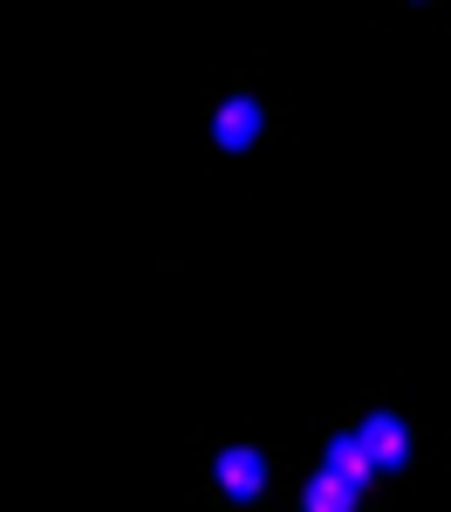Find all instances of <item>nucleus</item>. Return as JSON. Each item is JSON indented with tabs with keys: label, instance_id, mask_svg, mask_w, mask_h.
Listing matches in <instances>:
<instances>
[{
	"label": "nucleus",
	"instance_id": "1",
	"mask_svg": "<svg viewBox=\"0 0 451 512\" xmlns=\"http://www.w3.org/2000/svg\"><path fill=\"white\" fill-rule=\"evenodd\" d=\"M260 130H267V110H260L253 96H226V103L212 110V144H219V151H253Z\"/></svg>",
	"mask_w": 451,
	"mask_h": 512
},
{
	"label": "nucleus",
	"instance_id": "2",
	"mask_svg": "<svg viewBox=\"0 0 451 512\" xmlns=\"http://www.w3.org/2000/svg\"><path fill=\"white\" fill-rule=\"evenodd\" d=\"M212 478H219L226 499H260V492H267V458H260L253 444H226V451L212 458Z\"/></svg>",
	"mask_w": 451,
	"mask_h": 512
},
{
	"label": "nucleus",
	"instance_id": "3",
	"mask_svg": "<svg viewBox=\"0 0 451 512\" xmlns=\"http://www.w3.org/2000/svg\"><path fill=\"white\" fill-rule=\"evenodd\" d=\"M356 437L369 444L376 472H404V465H410V431H404V417H397V410H369Z\"/></svg>",
	"mask_w": 451,
	"mask_h": 512
},
{
	"label": "nucleus",
	"instance_id": "4",
	"mask_svg": "<svg viewBox=\"0 0 451 512\" xmlns=\"http://www.w3.org/2000/svg\"><path fill=\"white\" fill-rule=\"evenodd\" d=\"M322 472H335L342 485H356V492H363L369 478H376V458H369V444L356 431H335L322 444Z\"/></svg>",
	"mask_w": 451,
	"mask_h": 512
},
{
	"label": "nucleus",
	"instance_id": "5",
	"mask_svg": "<svg viewBox=\"0 0 451 512\" xmlns=\"http://www.w3.org/2000/svg\"><path fill=\"white\" fill-rule=\"evenodd\" d=\"M356 506H363V492L342 485L335 472H315V478H308V492H301V512H356Z\"/></svg>",
	"mask_w": 451,
	"mask_h": 512
}]
</instances>
